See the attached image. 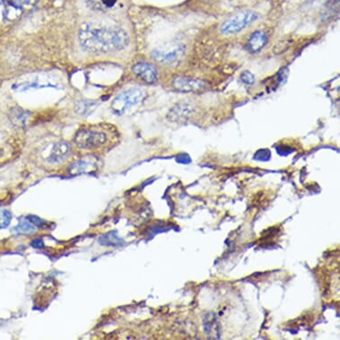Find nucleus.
Listing matches in <instances>:
<instances>
[{
    "label": "nucleus",
    "instance_id": "f257e3e1",
    "mask_svg": "<svg viewBox=\"0 0 340 340\" xmlns=\"http://www.w3.org/2000/svg\"><path fill=\"white\" fill-rule=\"evenodd\" d=\"M79 40L85 50L96 54L122 50L129 41L123 30L94 23H86L81 27Z\"/></svg>",
    "mask_w": 340,
    "mask_h": 340
},
{
    "label": "nucleus",
    "instance_id": "f03ea898",
    "mask_svg": "<svg viewBox=\"0 0 340 340\" xmlns=\"http://www.w3.org/2000/svg\"><path fill=\"white\" fill-rule=\"evenodd\" d=\"M257 18V13L250 10L236 13L222 23L220 31L225 35L238 33L248 26L251 25Z\"/></svg>",
    "mask_w": 340,
    "mask_h": 340
},
{
    "label": "nucleus",
    "instance_id": "7ed1b4c3",
    "mask_svg": "<svg viewBox=\"0 0 340 340\" xmlns=\"http://www.w3.org/2000/svg\"><path fill=\"white\" fill-rule=\"evenodd\" d=\"M146 96L141 88H130L118 94L111 102V109L117 114H123L131 107L137 105Z\"/></svg>",
    "mask_w": 340,
    "mask_h": 340
},
{
    "label": "nucleus",
    "instance_id": "20e7f679",
    "mask_svg": "<svg viewBox=\"0 0 340 340\" xmlns=\"http://www.w3.org/2000/svg\"><path fill=\"white\" fill-rule=\"evenodd\" d=\"M106 135L94 129H81L77 133L75 143L82 149H94L106 142Z\"/></svg>",
    "mask_w": 340,
    "mask_h": 340
},
{
    "label": "nucleus",
    "instance_id": "39448f33",
    "mask_svg": "<svg viewBox=\"0 0 340 340\" xmlns=\"http://www.w3.org/2000/svg\"><path fill=\"white\" fill-rule=\"evenodd\" d=\"M4 15L9 21H15L26 12L34 8L38 0H2Z\"/></svg>",
    "mask_w": 340,
    "mask_h": 340
},
{
    "label": "nucleus",
    "instance_id": "423d86ee",
    "mask_svg": "<svg viewBox=\"0 0 340 340\" xmlns=\"http://www.w3.org/2000/svg\"><path fill=\"white\" fill-rule=\"evenodd\" d=\"M183 53L184 48L181 46H177L164 50H154L152 53V56L158 63L166 65H172L178 63L179 61L183 58Z\"/></svg>",
    "mask_w": 340,
    "mask_h": 340
},
{
    "label": "nucleus",
    "instance_id": "0eeeda50",
    "mask_svg": "<svg viewBox=\"0 0 340 340\" xmlns=\"http://www.w3.org/2000/svg\"><path fill=\"white\" fill-rule=\"evenodd\" d=\"M172 85L174 89L183 93L199 92L204 89L206 83L204 81L187 78V77H175L172 81Z\"/></svg>",
    "mask_w": 340,
    "mask_h": 340
},
{
    "label": "nucleus",
    "instance_id": "6e6552de",
    "mask_svg": "<svg viewBox=\"0 0 340 340\" xmlns=\"http://www.w3.org/2000/svg\"><path fill=\"white\" fill-rule=\"evenodd\" d=\"M193 112V106L186 102H180L170 109L168 119L173 122L186 121Z\"/></svg>",
    "mask_w": 340,
    "mask_h": 340
},
{
    "label": "nucleus",
    "instance_id": "1a4fd4ad",
    "mask_svg": "<svg viewBox=\"0 0 340 340\" xmlns=\"http://www.w3.org/2000/svg\"><path fill=\"white\" fill-rule=\"evenodd\" d=\"M133 73L147 84L155 83L158 79L157 71L148 63H138L133 66Z\"/></svg>",
    "mask_w": 340,
    "mask_h": 340
},
{
    "label": "nucleus",
    "instance_id": "9d476101",
    "mask_svg": "<svg viewBox=\"0 0 340 340\" xmlns=\"http://www.w3.org/2000/svg\"><path fill=\"white\" fill-rule=\"evenodd\" d=\"M70 152V146L65 142H60L52 146L50 152L47 155V161L52 163H56L63 161Z\"/></svg>",
    "mask_w": 340,
    "mask_h": 340
},
{
    "label": "nucleus",
    "instance_id": "9b49d317",
    "mask_svg": "<svg viewBox=\"0 0 340 340\" xmlns=\"http://www.w3.org/2000/svg\"><path fill=\"white\" fill-rule=\"evenodd\" d=\"M267 42V37L263 30H256L248 41V48L252 53L259 52Z\"/></svg>",
    "mask_w": 340,
    "mask_h": 340
},
{
    "label": "nucleus",
    "instance_id": "f8f14e48",
    "mask_svg": "<svg viewBox=\"0 0 340 340\" xmlns=\"http://www.w3.org/2000/svg\"><path fill=\"white\" fill-rule=\"evenodd\" d=\"M9 117H10L11 121L15 126L22 127L26 123L28 118H29V112L26 111L25 110H23V109L19 108V107H15V108H13L10 111Z\"/></svg>",
    "mask_w": 340,
    "mask_h": 340
},
{
    "label": "nucleus",
    "instance_id": "ddd939ff",
    "mask_svg": "<svg viewBox=\"0 0 340 340\" xmlns=\"http://www.w3.org/2000/svg\"><path fill=\"white\" fill-rule=\"evenodd\" d=\"M95 167V163L90 161L81 160L74 163L73 166L71 167V173L72 174H81L84 173L85 171L90 170H94Z\"/></svg>",
    "mask_w": 340,
    "mask_h": 340
},
{
    "label": "nucleus",
    "instance_id": "4468645a",
    "mask_svg": "<svg viewBox=\"0 0 340 340\" xmlns=\"http://www.w3.org/2000/svg\"><path fill=\"white\" fill-rule=\"evenodd\" d=\"M94 106H95V102L84 100V101H81V102H78L75 109H76L77 113L81 115H85L89 113L90 111L94 109Z\"/></svg>",
    "mask_w": 340,
    "mask_h": 340
},
{
    "label": "nucleus",
    "instance_id": "2eb2a0df",
    "mask_svg": "<svg viewBox=\"0 0 340 340\" xmlns=\"http://www.w3.org/2000/svg\"><path fill=\"white\" fill-rule=\"evenodd\" d=\"M241 80L243 83H245L247 85H252L255 82V77L252 73L248 72V71H245L241 74Z\"/></svg>",
    "mask_w": 340,
    "mask_h": 340
},
{
    "label": "nucleus",
    "instance_id": "dca6fc26",
    "mask_svg": "<svg viewBox=\"0 0 340 340\" xmlns=\"http://www.w3.org/2000/svg\"><path fill=\"white\" fill-rule=\"evenodd\" d=\"M10 220H11V216L7 211L5 210L0 211V227L1 228L8 226Z\"/></svg>",
    "mask_w": 340,
    "mask_h": 340
},
{
    "label": "nucleus",
    "instance_id": "f3484780",
    "mask_svg": "<svg viewBox=\"0 0 340 340\" xmlns=\"http://www.w3.org/2000/svg\"><path fill=\"white\" fill-rule=\"evenodd\" d=\"M16 230L21 233H28L34 230V226H32L29 222L22 221L19 224V226L16 227Z\"/></svg>",
    "mask_w": 340,
    "mask_h": 340
}]
</instances>
